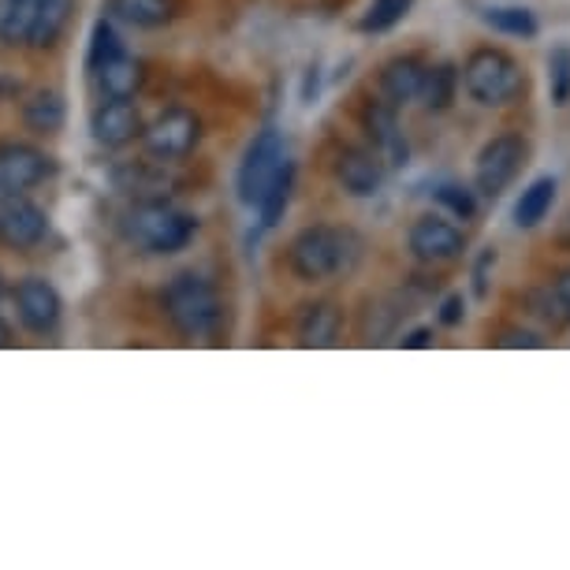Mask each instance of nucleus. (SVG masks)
Here are the masks:
<instances>
[{
    "label": "nucleus",
    "mask_w": 570,
    "mask_h": 570,
    "mask_svg": "<svg viewBox=\"0 0 570 570\" xmlns=\"http://www.w3.org/2000/svg\"><path fill=\"white\" fill-rule=\"evenodd\" d=\"M124 52V38H120V30H116L109 19H98L90 30V49H86V68L90 71H98L101 63H109L116 60Z\"/></svg>",
    "instance_id": "c85d7f7f"
},
{
    "label": "nucleus",
    "mask_w": 570,
    "mask_h": 570,
    "mask_svg": "<svg viewBox=\"0 0 570 570\" xmlns=\"http://www.w3.org/2000/svg\"><path fill=\"white\" fill-rule=\"evenodd\" d=\"M556 292H559V298H563V303H567V309H570V268H563V273H559L556 276Z\"/></svg>",
    "instance_id": "c9c22d12"
},
{
    "label": "nucleus",
    "mask_w": 570,
    "mask_h": 570,
    "mask_svg": "<svg viewBox=\"0 0 570 570\" xmlns=\"http://www.w3.org/2000/svg\"><path fill=\"white\" fill-rule=\"evenodd\" d=\"M71 12H75V0H38L35 23H30L27 46H30V49H49V46H57L60 35H63V30H68V23H71Z\"/></svg>",
    "instance_id": "a211bd4d"
},
{
    "label": "nucleus",
    "mask_w": 570,
    "mask_h": 570,
    "mask_svg": "<svg viewBox=\"0 0 570 570\" xmlns=\"http://www.w3.org/2000/svg\"><path fill=\"white\" fill-rule=\"evenodd\" d=\"M492 262H497V254L485 250L478 257V265H473V295H478V298L489 295V268H492Z\"/></svg>",
    "instance_id": "473e14b6"
},
{
    "label": "nucleus",
    "mask_w": 570,
    "mask_h": 570,
    "mask_svg": "<svg viewBox=\"0 0 570 570\" xmlns=\"http://www.w3.org/2000/svg\"><path fill=\"white\" fill-rule=\"evenodd\" d=\"M362 127L373 142V154L384 160V168H403L406 157H411V146L400 131V116H395V105L384 98H370L362 105Z\"/></svg>",
    "instance_id": "9d476101"
},
{
    "label": "nucleus",
    "mask_w": 570,
    "mask_h": 570,
    "mask_svg": "<svg viewBox=\"0 0 570 570\" xmlns=\"http://www.w3.org/2000/svg\"><path fill=\"white\" fill-rule=\"evenodd\" d=\"M425 68L429 63L422 57H392L389 63L381 68V98L392 101L395 109L406 101H417V94H422V82H425Z\"/></svg>",
    "instance_id": "2eb2a0df"
},
{
    "label": "nucleus",
    "mask_w": 570,
    "mask_h": 570,
    "mask_svg": "<svg viewBox=\"0 0 570 570\" xmlns=\"http://www.w3.org/2000/svg\"><path fill=\"white\" fill-rule=\"evenodd\" d=\"M0 195H4V190H0Z\"/></svg>",
    "instance_id": "58836bf2"
},
{
    "label": "nucleus",
    "mask_w": 570,
    "mask_h": 570,
    "mask_svg": "<svg viewBox=\"0 0 570 570\" xmlns=\"http://www.w3.org/2000/svg\"><path fill=\"white\" fill-rule=\"evenodd\" d=\"M406 246L417 262L425 265H448L462 257L466 250V235H462L451 220H440V217H417L406 232Z\"/></svg>",
    "instance_id": "f8f14e48"
},
{
    "label": "nucleus",
    "mask_w": 570,
    "mask_h": 570,
    "mask_svg": "<svg viewBox=\"0 0 570 570\" xmlns=\"http://www.w3.org/2000/svg\"><path fill=\"white\" fill-rule=\"evenodd\" d=\"M548 98H552L556 109L570 105V49L556 46L548 52Z\"/></svg>",
    "instance_id": "c756f323"
},
{
    "label": "nucleus",
    "mask_w": 570,
    "mask_h": 570,
    "mask_svg": "<svg viewBox=\"0 0 570 570\" xmlns=\"http://www.w3.org/2000/svg\"><path fill=\"white\" fill-rule=\"evenodd\" d=\"M138 138H142L146 154L154 160H183L187 154H195L202 138V120L190 109H168L154 124H146Z\"/></svg>",
    "instance_id": "0eeeda50"
},
{
    "label": "nucleus",
    "mask_w": 570,
    "mask_h": 570,
    "mask_svg": "<svg viewBox=\"0 0 570 570\" xmlns=\"http://www.w3.org/2000/svg\"><path fill=\"white\" fill-rule=\"evenodd\" d=\"M455 90H459V68L436 63V68H425V82H422L417 101H422L429 112H444L448 105L455 101Z\"/></svg>",
    "instance_id": "b1692460"
},
{
    "label": "nucleus",
    "mask_w": 570,
    "mask_h": 570,
    "mask_svg": "<svg viewBox=\"0 0 570 570\" xmlns=\"http://www.w3.org/2000/svg\"><path fill=\"white\" fill-rule=\"evenodd\" d=\"M362 262V239L347 228L309 224L287 243V268L303 284H321L340 273H351Z\"/></svg>",
    "instance_id": "f257e3e1"
},
{
    "label": "nucleus",
    "mask_w": 570,
    "mask_h": 570,
    "mask_svg": "<svg viewBox=\"0 0 570 570\" xmlns=\"http://www.w3.org/2000/svg\"><path fill=\"white\" fill-rule=\"evenodd\" d=\"M292 195H295V165L292 160H284L276 171V179L268 183V190L257 202V220H262L265 232H273L279 220H284L287 206H292Z\"/></svg>",
    "instance_id": "4be33fe9"
},
{
    "label": "nucleus",
    "mask_w": 570,
    "mask_h": 570,
    "mask_svg": "<svg viewBox=\"0 0 570 570\" xmlns=\"http://www.w3.org/2000/svg\"><path fill=\"white\" fill-rule=\"evenodd\" d=\"M49 217L46 209L35 206L23 190H4L0 195V243L12 246V250H30L46 239Z\"/></svg>",
    "instance_id": "6e6552de"
},
{
    "label": "nucleus",
    "mask_w": 570,
    "mask_h": 570,
    "mask_svg": "<svg viewBox=\"0 0 570 570\" xmlns=\"http://www.w3.org/2000/svg\"><path fill=\"white\" fill-rule=\"evenodd\" d=\"M525 306H530V314L541 321L548 332H563L570 325V309H567L563 298H559V292H556L552 284H548V287H533V292L525 295Z\"/></svg>",
    "instance_id": "cd10ccee"
},
{
    "label": "nucleus",
    "mask_w": 570,
    "mask_h": 570,
    "mask_svg": "<svg viewBox=\"0 0 570 570\" xmlns=\"http://www.w3.org/2000/svg\"><path fill=\"white\" fill-rule=\"evenodd\" d=\"M94 75H98L101 98H135L146 82L142 63H138L135 57H127V52H120V57L109 60V63H101Z\"/></svg>",
    "instance_id": "aec40b11"
},
{
    "label": "nucleus",
    "mask_w": 570,
    "mask_h": 570,
    "mask_svg": "<svg viewBox=\"0 0 570 570\" xmlns=\"http://www.w3.org/2000/svg\"><path fill=\"white\" fill-rule=\"evenodd\" d=\"M433 198L451 213V217H459V220H473V217H478V190L462 187V183H440V187L433 190Z\"/></svg>",
    "instance_id": "7c9ffc66"
},
{
    "label": "nucleus",
    "mask_w": 570,
    "mask_h": 570,
    "mask_svg": "<svg viewBox=\"0 0 570 570\" xmlns=\"http://www.w3.org/2000/svg\"><path fill=\"white\" fill-rule=\"evenodd\" d=\"M160 303H165L171 328H176L183 340H206L220 328V317H224L220 295H217V287L198 273L171 276Z\"/></svg>",
    "instance_id": "20e7f679"
},
{
    "label": "nucleus",
    "mask_w": 570,
    "mask_h": 570,
    "mask_svg": "<svg viewBox=\"0 0 570 570\" xmlns=\"http://www.w3.org/2000/svg\"><path fill=\"white\" fill-rule=\"evenodd\" d=\"M116 183H120V190H127V195H138V202H146V198H165L168 176L142 160V165L116 168Z\"/></svg>",
    "instance_id": "393cba45"
},
{
    "label": "nucleus",
    "mask_w": 570,
    "mask_h": 570,
    "mask_svg": "<svg viewBox=\"0 0 570 570\" xmlns=\"http://www.w3.org/2000/svg\"><path fill=\"white\" fill-rule=\"evenodd\" d=\"M35 8L38 0H0V41L4 46H27Z\"/></svg>",
    "instance_id": "a878e982"
},
{
    "label": "nucleus",
    "mask_w": 570,
    "mask_h": 570,
    "mask_svg": "<svg viewBox=\"0 0 570 570\" xmlns=\"http://www.w3.org/2000/svg\"><path fill=\"white\" fill-rule=\"evenodd\" d=\"M414 0H370V8L358 19L362 35H389L392 27H400L411 16Z\"/></svg>",
    "instance_id": "bb28decb"
},
{
    "label": "nucleus",
    "mask_w": 570,
    "mask_h": 570,
    "mask_svg": "<svg viewBox=\"0 0 570 570\" xmlns=\"http://www.w3.org/2000/svg\"><path fill=\"white\" fill-rule=\"evenodd\" d=\"M497 347H544V336L541 332H533V328H503L500 336H497Z\"/></svg>",
    "instance_id": "2f4dec72"
},
{
    "label": "nucleus",
    "mask_w": 570,
    "mask_h": 570,
    "mask_svg": "<svg viewBox=\"0 0 570 570\" xmlns=\"http://www.w3.org/2000/svg\"><path fill=\"white\" fill-rule=\"evenodd\" d=\"M124 235L138 246V250L165 257V254L187 250L190 239L198 235V220L190 217V213L176 209L165 198H146L127 209Z\"/></svg>",
    "instance_id": "f03ea898"
},
{
    "label": "nucleus",
    "mask_w": 570,
    "mask_h": 570,
    "mask_svg": "<svg viewBox=\"0 0 570 570\" xmlns=\"http://www.w3.org/2000/svg\"><path fill=\"white\" fill-rule=\"evenodd\" d=\"M0 295H4V279H0Z\"/></svg>",
    "instance_id": "4c0bfd02"
},
{
    "label": "nucleus",
    "mask_w": 570,
    "mask_h": 570,
    "mask_svg": "<svg viewBox=\"0 0 570 570\" xmlns=\"http://www.w3.org/2000/svg\"><path fill=\"white\" fill-rule=\"evenodd\" d=\"M94 142L105 149H124L142 135V116H138L131 98H105L90 116Z\"/></svg>",
    "instance_id": "ddd939ff"
},
{
    "label": "nucleus",
    "mask_w": 570,
    "mask_h": 570,
    "mask_svg": "<svg viewBox=\"0 0 570 570\" xmlns=\"http://www.w3.org/2000/svg\"><path fill=\"white\" fill-rule=\"evenodd\" d=\"M68 124V105L57 90H35L23 101V127L35 135H57Z\"/></svg>",
    "instance_id": "f3484780"
},
{
    "label": "nucleus",
    "mask_w": 570,
    "mask_h": 570,
    "mask_svg": "<svg viewBox=\"0 0 570 570\" xmlns=\"http://www.w3.org/2000/svg\"><path fill=\"white\" fill-rule=\"evenodd\" d=\"M525 157H530V146H525L522 135L489 138V142L481 146L478 160H473V187H478V195L497 202L503 190L522 176Z\"/></svg>",
    "instance_id": "39448f33"
},
{
    "label": "nucleus",
    "mask_w": 570,
    "mask_h": 570,
    "mask_svg": "<svg viewBox=\"0 0 570 570\" xmlns=\"http://www.w3.org/2000/svg\"><path fill=\"white\" fill-rule=\"evenodd\" d=\"M332 176L351 198H376L384 187V160L373 149L362 146H340L332 157Z\"/></svg>",
    "instance_id": "9b49d317"
},
{
    "label": "nucleus",
    "mask_w": 570,
    "mask_h": 570,
    "mask_svg": "<svg viewBox=\"0 0 570 570\" xmlns=\"http://www.w3.org/2000/svg\"><path fill=\"white\" fill-rule=\"evenodd\" d=\"M284 160H287L284 138H279L276 127H265L262 135H254V142L246 146V154L239 160V171H235V190H239V202L246 209H257V202L268 190V183L276 179Z\"/></svg>",
    "instance_id": "423d86ee"
},
{
    "label": "nucleus",
    "mask_w": 570,
    "mask_h": 570,
    "mask_svg": "<svg viewBox=\"0 0 570 570\" xmlns=\"http://www.w3.org/2000/svg\"><path fill=\"white\" fill-rule=\"evenodd\" d=\"M481 23L492 27V30H497V35L522 38V41L537 38V30H541V23H537V16L530 12V8H519V4L485 8V12H481Z\"/></svg>",
    "instance_id": "5701e85b"
},
{
    "label": "nucleus",
    "mask_w": 570,
    "mask_h": 570,
    "mask_svg": "<svg viewBox=\"0 0 570 570\" xmlns=\"http://www.w3.org/2000/svg\"><path fill=\"white\" fill-rule=\"evenodd\" d=\"M12 298H16V314H19V321H23L27 332H35V336H49V332H57L60 317H63V298L46 276L19 279Z\"/></svg>",
    "instance_id": "1a4fd4ad"
},
{
    "label": "nucleus",
    "mask_w": 570,
    "mask_h": 570,
    "mask_svg": "<svg viewBox=\"0 0 570 570\" xmlns=\"http://www.w3.org/2000/svg\"><path fill=\"white\" fill-rule=\"evenodd\" d=\"M12 343V328H8V321L0 317V347H8Z\"/></svg>",
    "instance_id": "e433bc0d"
},
{
    "label": "nucleus",
    "mask_w": 570,
    "mask_h": 570,
    "mask_svg": "<svg viewBox=\"0 0 570 570\" xmlns=\"http://www.w3.org/2000/svg\"><path fill=\"white\" fill-rule=\"evenodd\" d=\"M462 317H466V303H462V295H451V298H444V306H440V325L455 328Z\"/></svg>",
    "instance_id": "72a5a7b5"
},
{
    "label": "nucleus",
    "mask_w": 570,
    "mask_h": 570,
    "mask_svg": "<svg viewBox=\"0 0 570 570\" xmlns=\"http://www.w3.org/2000/svg\"><path fill=\"white\" fill-rule=\"evenodd\" d=\"M52 176V157L27 142H0V190H30Z\"/></svg>",
    "instance_id": "4468645a"
},
{
    "label": "nucleus",
    "mask_w": 570,
    "mask_h": 570,
    "mask_svg": "<svg viewBox=\"0 0 570 570\" xmlns=\"http://www.w3.org/2000/svg\"><path fill=\"white\" fill-rule=\"evenodd\" d=\"M109 12L135 30H160L176 16V0H109Z\"/></svg>",
    "instance_id": "6ab92c4d"
},
{
    "label": "nucleus",
    "mask_w": 570,
    "mask_h": 570,
    "mask_svg": "<svg viewBox=\"0 0 570 570\" xmlns=\"http://www.w3.org/2000/svg\"><path fill=\"white\" fill-rule=\"evenodd\" d=\"M459 82H462V90H466L470 101L485 105V109H500V105H511V101L522 98L525 71L511 52L481 46L462 60Z\"/></svg>",
    "instance_id": "7ed1b4c3"
},
{
    "label": "nucleus",
    "mask_w": 570,
    "mask_h": 570,
    "mask_svg": "<svg viewBox=\"0 0 570 570\" xmlns=\"http://www.w3.org/2000/svg\"><path fill=\"white\" fill-rule=\"evenodd\" d=\"M340 328H343V314L336 306H332V303H309L303 314H298L295 340H298V347L325 351V347H336Z\"/></svg>",
    "instance_id": "dca6fc26"
},
{
    "label": "nucleus",
    "mask_w": 570,
    "mask_h": 570,
    "mask_svg": "<svg viewBox=\"0 0 570 570\" xmlns=\"http://www.w3.org/2000/svg\"><path fill=\"white\" fill-rule=\"evenodd\" d=\"M429 343H433V332H429V328H417V332H411V336H406L403 340V347H429Z\"/></svg>",
    "instance_id": "f704fd0d"
},
{
    "label": "nucleus",
    "mask_w": 570,
    "mask_h": 570,
    "mask_svg": "<svg viewBox=\"0 0 570 570\" xmlns=\"http://www.w3.org/2000/svg\"><path fill=\"white\" fill-rule=\"evenodd\" d=\"M556 190H559V183H556V176H537L530 187L522 190L519 195V202H514V209H511V217H514V224L519 228H537L548 213H552V206H556Z\"/></svg>",
    "instance_id": "412c9836"
}]
</instances>
